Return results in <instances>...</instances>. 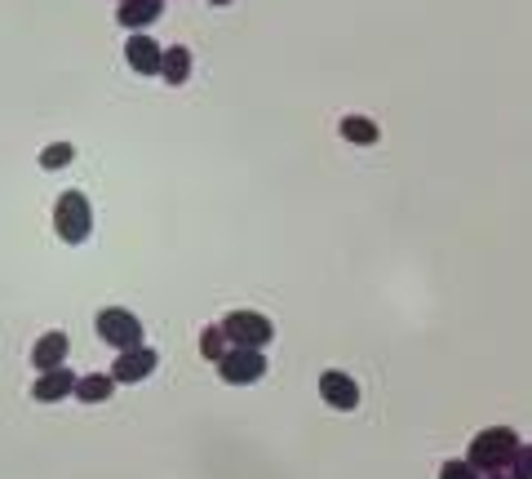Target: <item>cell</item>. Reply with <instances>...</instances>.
<instances>
[{"mask_svg": "<svg viewBox=\"0 0 532 479\" xmlns=\"http://www.w3.org/2000/svg\"><path fill=\"white\" fill-rule=\"evenodd\" d=\"M519 444H524V440H519L510 426H488V431H479L475 440H470L466 462L475 466L479 475H497V471L510 475V462H515Z\"/></svg>", "mask_w": 532, "mask_h": 479, "instance_id": "1", "label": "cell"}, {"mask_svg": "<svg viewBox=\"0 0 532 479\" xmlns=\"http://www.w3.org/2000/svg\"><path fill=\"white\" fill-rule=\"evenodd\" d=\"M54 231L63 244H85L89 231H94V209L80 191H63L54 205Z\"/></svg>", "mask_w": 532, "mask_h": 479, "instance_id": "2", "label": "cell"}, {"mask_svg": "<svg viewBox=\"0 0 532 479\" xmlns=\"http://www.w3.org/2000/svg\"><path fill=\"white\" fill-rule=\"evenodd\" d=\"M94 329H98V338L107 346H116V351H133V346H142V320L133 311H125V307L98 311Z\"/></svg>", "mask_w": 532, "mask_h": 479, "instance_id": "3", "label": "cell"}, {"mask_svg": "<svg viewBox=\"0 0 532 479\" xmlns=\"http://www.w3.org/2000/svg\"><path fill=\"white\" fill-rule=\"evenodd\" d=\"M222 333H227L231 346H271L275 338V324L266 320L262 311H231L227 320H222Z\"/></svg>", "mask_w": 532, "mask_h": 479, "instance_id": "4", "label": "cell"}, {"mask_svg": "<svg viewBox=\"0 0 532 479\" xmlns=\"http://www.w3.org/2000/svg\"><path fill=\"white\" fill-rule=\"evenodd\" d=\"M218 373H222V382H231V386L262 382V377H266V355L258 351V346H231V351L218 360Z\"/></svg>", "mask_w": 532, "mask_h": 479, "instance_id": "5", "label": "cell"}, {"mask_svg": "<svg viewBox=\"0 0 532 479\" xmlns=\"http://www.w3.org/2000/svg\"><path fill=\"white\" fill-rule=\"evenodd\" d=\"M320 395H324V404L337 409V413H351L355 404H360V386H355V377L342 373V369L320 373Z\"/></svg>", "mask_w": 532, "mask_h": 479, "instance_id": "6", "label": "cell"}, {"mask_svg": "<svg viewBox=\"0 0 532 479\" xmlns=\"http://www.w3.org/2000/svg\"><path fill=\"white\" fill-rule=\"evenodd\" d=\"M76 382L80 377L67 369H49V373H40L36 382H32V400L36 404H58V400H67V395H76Z\"/></svg>", "mask_w": 532, "mask_h": 479, "instance_id": "7", "label": "cell"}, {"mask_svg": "<svg viewBox=\"0 0 532 479\" xmlns=\"http://www.w3.org/2000/svg\"><path fill=\"white\" fill-rule=\"evenodd\" d=\"M156 364H160V355L151 351V346H133V351H120L111 377H116V382H147V377L156 373Z\"/></svg>", "mask_w": 532, "mask_h": 479, "instance_id": "8", "label": "cell"}, {"mask_svg": "<svg viewBox=\"0 0 532 479\" xmlns=\"http://www.w3.org/2000/svg\"><path fill=\"white\" fill-rule=\"evenodd\" d=\"M125 58H129V67L138 71V76H160V63H165V49H160L151 36L133 32V36L125 40Z\"/></svg>", "mask_w": 532, "mask_h": 479, "instance_id": "9", "label": "cell"}, {"mask_svg": "<svg viewBox=\"0 0 532 479\" xmlns=\"http://www.w3.org/2000/svg\"><path fill=\"white\" fill-rule=\"evenodd\" d=\"M67 351H71V342H67V333H40L36 346H32V364H36V373H49V369H63L67 364Z\"/></svg>", "mask_w": 532, "mask_h": 479, "instance_id": "10", "label": "cell"}, {"mask_svg": "<svg viewBox=\"0 0 532 479\" xmlns=\"http://www.w3.org/2000/svg\"><path fill=\"white\" fill-rule=\"evenodd\" d=\"M160 9H165V0H120V9H116V23L120 27H151L160 18Z\"/></svg>", "mask_w": 532, "mask_h": 479, "instance_id": "11", "label": "cell"}, {"mask_svg": "<svg viewBox=\"0 0 532 479\" xmlns=\"http://www.w3.org/2000/svg\"><path fill=\"white\" fill-rule=\"evenodd\" d=\"M116 386L120 382L111 373H85L76 382V400L80 404H102V400H111V391H116Z\"/></svg>", "mask_w": 532, "mask_h": 479, "instance_id": "12", "label": "cell"}, {"mask_svg": "<svg viewBox=\"0 0 532 479\" xmlns=\"http://www.w3.org/2000/svg\"><path fill=\"white\" fill-rule=\"evenodd\" d=\"M337 134L346 142H355V147H373V142L382 138V129H377V120H368V116H346L342 125H337Z\"/></svg>", "mask_w": 532, "mask_h": 479, "instance_id": "13", "label": "cell"}, {"mask_svg": "<svg viewBox=\"0 0 532 479\" xmlns=\"http://www.w3.org/2000/svg\"><path fill=\"white\" fill-rule=\"evenodd\" d=\"M160 76H165L169 85H187V80H191V49H187V45H173V49H165V63H160Z\"/></svg>", "mask_w": 532, "mask_h": 479, "instance_id": "14", "label": "cell"}, {"mask_svg": "<svg viewBox=\"0 0 532 479\" xmlns=\"http://www.w3.org/2000/svg\"><path fill=\"white\" fill-rule=\"evenodd\" d=\"M227 351H231V342H227V333H222V324H209V329L200 333V355H204V360L218 364Z\"/></svg>", "mask_w": 532, "mask_h": 479, "instance_id": "15", "label": "cell"}, {"mask_svg": "<svg viewBox=\"0 0 532 479\" xmlns=\"http://www.w3.org/2000/svg\"><path fill=\"white\" fill-rule=\"evenodd\" d=\"M71 160H76V147H71V142H49V147L40 151V165L45 169H67Z\"/></svg>", "mask_w": 532, "mask_h": 479, "instance_id": "16", "label": "cell"}, {"mask_svg": "<svg viewBox=\"0 0 532 479\" xmlns=\"http://www.w3.org/2000/svg\"><path fill=\"white\" fill-rule=\"evenodd\" d=\"M439 479H484V475H479L475 466L466 462V457H453V462L439 466Z\"/></svg>", "mask_w": 532, "mask_h": 479, "instance_id": "17", "label": "cell"}, {"mask_svg": "<svg viewBox=\"0 0 532 479\" xmlns=\"http://www.w3.org/2000/svg\"><path fill=\"white\" fill-rule=\"evenodd\" d=\"M510 479H532V444H519L515 462H510Z\"/></svg>", "mask_w": 532, "mask_h": 479, "instance_id": "18", "label": "cell"}, {"mask_svg": "<svg viewBox=\"0 0 532 479\" xmlns=\"http://www.w3.org/2000/svg\"><path fill=\"white\" fill-rule=\"evenodd\" d=\"M484 479H510V475H506V471H497V475H484Z\"/></svg>", "mask_w": 532, "mask_h": 479, "instance_id": "19", "label": "cell"}, {"mask_svg": "<svg viewBox=\"0 0 532 479\" xmlns=\"http://www.w3.org/2000/svg\"><path fill=\"white\" fill-rule=\"evenodd\" d=\"M209 5H235V0H209Z\"/></svg>", "mask_w": 532, "mask_h": 479, "instance_id": "20", "label": "cell"}]
</instances>
